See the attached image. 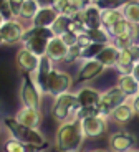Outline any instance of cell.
Returning a JSON list of instances; mask_svg holds the SVG:
<instances>
[{
    "label": "cell",
    "mask_w": 139,
    "mask_h": 152,
    "mask_svg": "<svg viewBox=\"0 0 139 152\" xmlns=\"http://www.w3.org/2000/svg\"><path fill=\"white\" fill-rule=\"evenodd\" d=\"M134 116H136V113H134V109H132L131 103H129V99H128L126 103H123L121 106H118L113 111V114H111L109 119L113 122H116L118 126H124V124H128Z\"/></svg>",
    "instance_id": "obj_20"
},
{
    "label": "cell",
    "mask_w": 139,
    "mask_h": 152,
    "mask_svg": "<svg viewBox=\"0 0 139 152\" xmlns=\"http://www.w3.org/2000/svg\"><path fill=\"white\" fill-rule=\"evenodd\" d=\"M38 63H40V58L28 51L25 46H22L15 55V65L22 75H33L38 68Z\"/></svg>",
    "instance_id": "obj_11"
},
{
    "label": "cell",
    "mask_w": 139,
    "mask_h": 152,
    "mask_svg": "<svg viewBox=\"0 0 139 152\" xmlns=\"http://www.w3.org/2000/svg\"><path fill=\"white\" fill-rule=\"evenodd\" d=\"M41 5H51L53 4V0H38Z\"/></svg>",
    "instance_id": "obj_39"
},
{
    "label": "cell",
    "mask_w": 139,
    "mask_h": 152,
    "mask_svg": "<svg viewBox=\"0 0 139 152\" xmlns=\"http://www.w3.org/2000/svg\"><path fill=\"white\" fill-rule=\"evenodd\" d=\"M15 119L23 126H28V127H33V129H38L41 124V119H43V114H41V109H35V107H26L22 106L15 114Z\"/></svg>",
    "instance_id": "obj_13"
},
{
    "label": "cell",
    "mask_w": 139,
    "mask_h": 152,
    "mask_svg": "<svg viewBox=\"0 0 139 152\" xmlns=\"http://www.w3.org/2000/svg\"><path fill=\"white\" fill-rule=\"evenodd\" d=\"M20 101L22 106L26 107H35V109H41V96L43 93L38 89V86L35 84L32 75H22V81H20Z\"/></svg>",
    "instance_id": "obj_5"
},
{
    "label": "cell",
    "mask_w": 139,
    "mask_h": 152,
    "mask_svg": "<svg viewBox=\"0 0 139 152\" xmlns=\"http://www.w3.org/2000/svg\"><path fill=\"white\" fill-rule=\"evenodd\" d=\"M81 127L83 132H85V137L96 139V137H101L108 131V119L99 116V114H93V116H88V118L83 119Z\"/></svg>",
    "instance_id": "obj_9"
},
{
    "label": "cell",
    "mask_w": 139,
    "mask_h": 152,
    "mask_svg": "<svg viewBox=\"0 0 139 152\" xmlns=\"http://www.w3.org/2000/svg\"><path fill=\"white\" fill-rule=\"evenodd\" d=\"M73 88V78L70 73L61 71V69L55 68L50 75L48 81L45 86V94L57 98V96L63 94V93H70V89Z\"/></svg>",
    "instance_id": "obj_6"
},
{
    "label": "cell",
    "mask_w": 139,
    "mask_h": 152,
    "mask_svg": "<svg viewBox=\"0 0 139 152\" xmlns=\"http://www.w3.org/2000/svg\"><path fill=\"white\" fill-rule=\"evenodd\" d=\"M85 139L86 137L83 132L81 121L70 119V121L60 122L57 132H55L53 145H55L57 152H79Z\"/></svg>",
    "instance_id": "obj_1"
},
{
    "label": "cell",
    "mask_w": 139,
    "mask_h": 152,
    "mask_svg": "<svg viewBox=\"0 0 139 152\" xmlns=\"http://www.w3.org/2000/svg\"><path fill=\"white\" fill-rule=\"evenodd\" d=\"M58 13L57 10H55V7L53 5H41L40 10L37 12V15L33 17V20H32V27H43V28H50L53 25V22L58 18Z\"/></svg>",
    "instance_id": "obj_15"
},
{
    "label": "cell",
    "mask_w": 139,
    "mask_h": 152,
    "mask_svg": "<svg viewBox=\"0 0 139 152\" xmlns=\"http://www.w3.org/2000/svg\"><path fill=\"white\" fill-rule=\"evenodd\" d=\"M4 122H5L7 131L10 132L12 139H17V141L23 142V144L38 147L40 151L48 147V141H46L45 136L40 132V129H33V127L20 124L15 118H5Z\"/></svg>",
    "instance_id": "obj_2"
},
{
    "label": "cell",
    "mask_w": 139,
    "mask_h": 152,
    "mask_svg": "<svg viewBox=\"0 0 139 152\" xmlns=\"http://www.w3.org/2000/svg\"><path fill=\"white\" fill-rule=\"evenodd\" d=\"M4 45V42H2V35H0V46Z\"/></svg>",
    "instance_id": "obj_43"
},
{
    "label": "cell",
    "mask_w": 139,
    "mask_h": 152,
    "mask_svg": "<svg viewBox=\"0 0 139 152\" xmlns=\"http://www.w3.org/2000/svg\"><path fill=\"white\" fill-rule=\"evenodd\" d=\"M123 18L128 20L131 25H139V0H131L121 8Z\"/></svg>",
    "instance_id": "obj_24"
},
{
    "label": "cell",
    "mask_w": 139,
    "mask_h": 152,
    "mask_svg": "<svg viewBox=\"0 0 139 152\" xmlns=\"http://www.w3.org/2000/svg\"><path fill=\"white\" fill-rule=\"evenodd\" d=\"M4 152H41L38 147L23 144V142L17 141V139H8L4 144Z\"/></svg>",
    "instance_id": "obj_25"
},
{
    "label": "cell",
    "mask_w": 139,
    "mask_h": 152,
    "mask_svg": "<svg viewBox=\"0 0 139 152\" xmlns=\"http://www.w3.org/2000/svg\"><path fill=\"white\" fill-rule=\"evenodd\" d=\"M118 58H119V50H118L113 43H109V45L103 46V50L98 53L96 60H98L104 68H116Z\"/></svg>",
    "instance_id": "obj_19"
},
{
    "label": "cell",
    "mask_w": 139,
    "mask_h": 152,
    "mask_svg": "<svg viewBox=\"0 0 139 152\" xmlns=\"http://www.w3.org/2000/svg\"><path fill=\"white\" fill-rule=\"evenodd\" d=\"M123 20V12L121 10H103L101 13V25L106 28L113 27L116 22Z\"/></svg>",
    "instance_id": "obj_29"
},
{
    "label": "cell",
    "mask_w": 139,
    "mask_h": 152,
    "mask_svg": "<svg viewBox=\"0 0 139 152\" xmlns=\"http://www.w3.org/2000/svg\"><path fill=\"white\" fill-rule=\"evenodd\" d=\"M138 43H139V42H138Z\"/></svg>",
    "instance_id": "obj_47"
},
{
    "label": "cell",
    "mask_w": 139,
    "mask_h": 152,
    "mask_svg": "<svg viewBox=\"0 0 139 152\" xmlns=\"http://www.w3.org/2000/svg\"><path fill=\"white\" fill-rule=\"evenodd\" d=\"M104 66L99 63L98 60H81V65L78 69V83L79 84H88L91 81H94L96 78L104 73Z\"/></svg>",
    "instance_id": "obj_8"
},
{
    "label": "cell",
    "mask_w": 139,
    "mask_h": 152,
    "mask_svg": "<svg viewBox=\"0 0 139 152\" xmlns=\"http://www.w3.org/2000/svg\"><path fill=\"white\" fill-rule=\"evenodd\" d=\"M55 61L50 60L48 56H41L40 58V63H38V68L37 71L32 75V78H33L35 84L38 86V89H40L43 94H45V86H46V81H48L50 75H51V71L55 69V65H53Z\"/></svg>",
    "instance_id": "obj_12"
},
{
    "label": "cell",
    "mask_w": 139,
    "mask_h": 152,
    "mask_svg": "<svg viewBox=\"0 0 139 152\" xmlns=\"http://www.w3.org/2000/svg\"><path fill=\"white\" fill-rule=\"evenodd\" d=\"M4 2H5V0H0V7H2V5H4Z\"/></svg>",
    "instance_id": "obj_44"
},
{
    "label": "cell",
    "mask_w": 139,
    "mask_h": 152,
    "mask_svg": "<svg viewBox=\"0 0 139 152\" xmlns=\"http://www.w3.org/2000/svg\"><path fill=\"white\" fill-rule=\"evenodd\" d=\"M132 76L136 78V81L139 83V63H134V68H132V73H131Z\"/></svg>",
    "instance_id": "obj_38"
},
{
    "label": "cell",
    "mask_w": 139,
    "mask_h": 152,
    "mask_svg": "<svg viewBox=\"0 0 139 152\" xmlns=\"http://www.w3.org/2000/svg\"><path fill=\"white\" fill-rule=\"evenodd\" d=\"M111 43H113V45H114V46H116V48L121 51V50H128L129 46H131L132 43H136V42H134V38H132V35L129 33V35H126V37L113 38V42H111Z\"/></svg>",
    "instance_id": "obj_31"
},
{
    "label": "cell",
    "mask_w": 139,
    "mask_h": 152,
    "mask_svg": "<svg viewBox=\"0 0 139 152\" xmlns=\"http://www.w3.org/2000/svg\"><path fill=\"white\" fill-rule=\"evenodd\" d=\"M41 4L38 0H23L22 7H20L18 20H33V17L37 15V12L40 10Z\"/></svg>",
    "instance_id": "obj_22"
},
{
    "label": "cell",
    "mask_w": 139,
    "mask_h": 152,
    "mask_svg": "<svg viewBox=\"0 0 139 152\" xmlns=\"http://www.w3.org/2000/svg\"><path fill=\"white\" fill-rule=\"evenodd\" d=\"M129 103H131L132 109H134L136 114H139V93L136 96H132V98H129Z\"/></svg>",
    "instance_id": "obj_37"
},
{
    "label": "cell",
    "mask_w": 139,
    "mask_h": 152,
    "mask_svg": "<svg viewBox=\"0 0 139 152\" xmlns=\"http://www.w3.org/2000/svg\"><path fill=\"white\" fill-rule=\"evenodd\" d=\"M68 55V46L61 42L60 37H53L48 40V46H46V56L53 61H65Z\"/></svg>",
    "instance_id": "obj_18"
},
{
    "label": "cell",
    "mask_w": 139,
    "mask_h": 152,
    "mask_svg": "<svg viewBox=\"0 0 139 152\" xmlns=\"http://www.w3.org/2000/svg\"><path fill=\"white\" fill-rule=\"evenodd\" d=\"M132 30V25L128 22V20H119V22H116L113 25V27H109L108 31L109 35H111V38H119V37H126V35H129Z\"/></svg>",
    "instance_id": "obj_26"
},
{
    "label": "cell",
    "mask_w": 139,
    "mask_h": 152,
    "mask_svg": "<svg viewBox=\"0 0 139 152\" xmlns=\"http://www.w3.org/2000/svg\"><path fill=\"white\" fill-rule=\"evenodd\" d=\"M70 22H71V18H70V17H66V15H58V18L55 20V22H53V25L50 27L53 37H61L65 31H68Z\"/></svg>",
    "instance_id": "obj_27"
},
{
    "label": "cell",
    "mask_w": 139,
    "mask_h": 152,
    "mask_svg": "<svg viewBox=\"0 0 139 152\" xmlns=\"http://www.w3.org/2000/svg\"><path fill=\"white\" fill-rule=\"evenodd\" d=\"M128 2H131V0H93L91 4H94L103 12V10H121Z\"/></svg>",
    "instance_id": "obj_28"
},
{
    "label": "cell",
    "mask_w": 139,
    "mask_h": 152,
    "mask_svg": "<svg viewBox=\"0 0 139 152\" xmlns=\"http://www.w3.org/2000/svg\"><path fill=\"white\" fill-rule=\"evenodd\" d=\"M25 30H26V27L20 20H17V18L5 20V23L0 27V35H2L4 45L12 46V45H17V43H22Z\"/></svg>",
    "instance_id": "obj_7"
},
{
    "label": "cell",
    "mask_w": 139,
    "mask_h": 152,
    "mask_svg": "<svg viewBox=\"0 0 139 152\" xmlns=\"http://www.w3.org/2000/svg\"><path fill=\"white\" fill-rule=\"evenodd\" d=\"M22 45L25 46L28 51L35 55V56L41 58L46 55V46H48V40L46 38H41V37H37V35H32L25 30V35L22 38Z\"/></svg>",
    "instance_id": "obj_14"
},
{
    "label": "cell",
    "mask_w": 139,
    "mask_h": 152,
    "mask_svg": "<svg viewBox=\"0 0 139 152\" xmlns=\"http://www.w3.org/2000/svg\"><path fill=\"white\" fill-rule=\"evenodd\" d=\"M128 99L129 98L121 91L119 88L113 86V88H109V89H106L104 93H101V99H99V104L96 106V111H98L99 116L109 119L113 111L118 106H121L123 103H126Z\"/></svg>",
    "instance_id": "obj_4"
},
{
    "label": "cell",
    "mask_w": 139,
    "mask_h": 152,
    "mask_svg": "<svg viewBox=\"0 0 139 152\" xmlns=\"http://www.w3.org/2000/svg\"><path fill=\"white\" fill-rule=\"evenodd\" d=\"M61 42L65 43V45L70 48V46H75V45H78V37H76L75 33H71V31H65L63 35H61Z\"/></svg>",
    "instance_id": "obj_34"
},
{
    "label": "cell",
    "mask_w": 139,
    "mask_h": 152,
    "mask_svg": "<svg viewBox=\"0 0 139 152\" xmlns=\"http://www.w3.org/2000/svg\"><path fill=\"white\" fill-rule=\"evenodd\" d=\"M86 35L90 37L91 43H98V45H109L113 42V38L109 35L106 27H98V28H90L86 31Z\"/></svg>",
    "instance_id": "obj_23"
},
{
    "label": "cell",
    "mask_w": 139,
    "mask_h": 152,
    "mask_svg": "<svg viewBox=\"0 0 139 152\" xmlns=\"http://www.w3.org/2000/svg\"><path fill=\"white\" fill-rule=\"evenodd\" d=\"M101 13L103 12L99 10L98 7L94 4H88L86 7H85V10L79 13V18H81V22L85 23V27L90 30V28H98V27H103L101 25Z\"/></svg>",
    "instance_id": "obj_17"
},
{
    "label": "cell",
    "mask_w": 139,
    "mask_h": 152,
    "mask_svg": "<svg viewBox=\"0 0 139 152\" xmlns=\"http://www.w3.org/2000/svg\"><path fill=\"white\" fill-rule=\"evenodd\" d=\"M91 152H108V151H104V149H94V151H91Z\"/></svg>",
    "instance_id": "obj_41"
},
{
    "label": "cell",
    "mask_w": 139,
    "mask_h": 152,
    "mask_svg": "<svg viewBox=\"0 0 139 152\" xmlns=\"http://www.w3.org/2000/svg\"><path fill=\"white\" fill-rule=\"evenodd\" d=\"M88 2H93V0H88Z\"/></svg>",
    "instance_id": "obj_45"
},
{
    "label": "cell",
    "mask_w": 139,
    "mask_h": 152,
    "mask_svg": "<svg viewBox=\"0 0 139 152\" xmlns=\"http://www.w3.org/2000/svg\"><path fill=\"white\" fill-rule=\"evenodd\" d=\"M109 152H129L136 145V136L128 131H116L108 139Z\"/></svg>",
    "instance_id": "obj_10"
},
{
    "label": "cell",
    "mask_w": 139,
    "mask_h": 152,
    "mask_svg": "<svg viewBox=\"0 0 139 152\" xmlns=\"http://www.w3.org/2000/svg\"><path fill=\"white\" fill-rule=\"evenodd\" d=\"M90 45H91L90 37H88L86 33L79 35V37H78V46H81V48H86V46H90Z\"/></svg>",
    "instance_id": "obj_36"
},
{
    "label": "cell",
    "mask_w": 139,
    "mask_h": 152,
    "mask_svg": "<svg viewBox=\"0 0 139 152\" xmlns=\"http://www.w3.org/2000/svg\"><path fill=\"white\" fill-rule=\"evenodd\" d=\"M4 23H5V17L2 15V13H0V27H2V25H4Z\"/></svg>",
    "instance_id": "obj_40"
},
{
    "label": "cell",
    "mask_w": 139,
    "mask_h": 152,
    "mask_svg": "<svg viewBox=\"0 0 139 152\" xmlns=\"http://www.w3.org/2000/svg\"><path fill=\"white\" fill-rule=\"evenodd\" d=\"M51 5L60 15H70V0H53Z\"/></svg>",
    "instance_id": "obj_33"
},
{
    "label": "cell",
    "mask_w": 139,
    "mask_h": 152,
    "mask_svg": "<svg viewBox=\"0 0 139 152\" xmlns=\"http://www.w3.org/2000/svg\"><path fill=\"white\" fill-rule=\"evenodd\" d=\"M75 61H81V46L75 45L68 48V55L65 58V63H75Z\"/></svg>",
    "instance_id": "obj_32"
},
{
    "label": "cell",
    "mask_w": 139,
    "mask_h": 152,
    "mask_svg": "<svg viewBox=\"0 0 139 152\" xmlns=\"http://www.w3.org/2000/svg\"><path fill=\"white\" fill-rule=\"evenodd\" d=\"M116 86L128 98H132L139 93V83L136 81V78L132 75H119L116 80Z\"/></svg>",
    "instance_id": "obj_21"
},
{
    "label": "cell",
    "mask_w": 139,
    "mask_h": 152,
    "mask_svg": "<svg viewBox=\"0 0 139 152\" xmlns=\"http://www.w3.org/2000/svg\"><path fill=\"white\" fill-rule=\"evenodd\" d=\"M79 152H81V151H79Z\"/></svg>",
    "instance_id": "obj_46"
},
{
    "label": "cell",
    "mask_w": 139,
    "mask_h": 152,
    "mask_svg": "<svg viewBox=\"0 0 139 152\" xmlns=\"http://www.w3.org/2000/svg\"><path fill=\"white\" fill-rule=\"evenodd\" d=\"M104 45H98V43H91L86 48H81V60H96L98 53L103 50Z\"/></svg>",
    "instance_id": "obj_30"
},
{
    "label": "cell",
    "mask_w": 139,
    "mask_h": 152,
    "mask_svg": "<svg viewBox=\"0 0 139 152\" xmlns=\"http://www.w3.org/2000/svg\"><path fill=\"white\" fill-rule=\"evenodd\" d=\"M128 51H129V55H131L132 61H134V63H139V43H132L128 48Z\"/></svg>",
    "instance_id": "obj_35"
},
{
    "label": "cell",
    "mask_w": 139,
    "mask_h": 152,
    "mask_svg": "<svg viewBox=\"0 0 139 152\" xmlns=\"http://www.w3.org/2000/svg\"><path fill=\"white\" fill-rule=\"evenodd\" d=\"M79 109V103L76 99V93H63V94L53 98L51 104V116L58 122H65L75 119L76 111Z\"/></svg>",
    "instance_id": "obj_3"
},
{
    "label": "cell",
    "mask_w": 139,
    "mask_h": 152,
    "mask_svg": "<svg viewBox=\"0 0 139 152\" xmlns=\"http://www.w3.org/2000/svg\"><path fill=\"white\" fill-rule=\"evenodd\" d=\"M76 99L79 103V107H96L101 99V93L94 88L83 86L76 91Z\"/></svg>",
    "instance_id": "obj_16"
},
{
    "label": "cell",
    "mask_w": 139,
    "mask_h": 152,
    "mask_svg": "<svg viewBox=\"0 0 139 152\" xmlns=\"http://www.w3.org/2000/svg\"><path fill=\"white\" fill-rule=\"evenodd\" d=\"M129 152H139V149H136V147H134V149H131Z\"/></svg>",
    "instance_id": "obj_42"
}]
</instances>
